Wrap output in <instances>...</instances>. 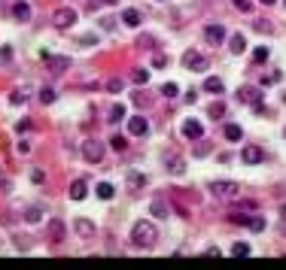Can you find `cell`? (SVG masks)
Segmentation results:
<instances>
[{"label": "cell", "instance_id": "47", "mask_svg": "<svg viewBox=\"0 0 286 270\" xmlns=\"http://www.w3.org/2000/svg\"><path fill=\"white\" fill-rule=\"evenodd\" d=\"M104 3H119V0H104Z\"/></svg>", "mask_w": 286, "mask_h": 270}, {"label": "cell", "instance_id": "3", "mask_svg": "<svg viewBox=\"0 0 286 270\" xmlns=\"http://www.w3.org/2000/svg\"><path fill=\"white\" fill-rule=\"evenodd\" d=\"M237 100L247 104V106H253L256 112H262V88H256V85H241V88H237Z\"/></svg>", "mask_w": 286, "mask_h": 270}, {"label": "cell", "instance_id": "31", "mask_svg": "<svg viewBox=\"0 0 286 270\" xmlns=\"http://www.w3.org/2000/svg\"><path fill=\"white\" fill-rule=\"evenodd\" d=\"M232 255H237V258L250 255V243H235V246H232Z\"/></svg>", "mask_w": 286, "mask_h": 270}, {"label": "cell", "instance_id": "2", "mask_svg": "<svg viewBox=\"0 0 286 270\" xmlns=\"http://www.w3.org/2000/svg\"><path fill=\"white\" fill-rule=\"evenodd\" d=\"M207 191L213 197H219V200H232V197L241 195V185L237 182H225V179H213V182L207 185Z\"/></svg>", "mask_w": 286, "mask_h": 270}, {"label": "cell", "instance_id": "1", "mask_svg": "<svg viewBox=\"0 0 286 270\" xmlns=\"http://www.w3.org/2000/svg\"><path fill=\"white\" fill-rule=\"evenodd\" d=\"M158 240V231H155V225L152 222H137L134 228H131V243L137 246V249H150V246H155Z\"/></svg>", "mask_w": 286, "mask_h": 270}, {"label": "cell", "instance_id": "18", "mask_svg": "<svg viewBox=\"0 0 286 270\" xmlns=\"http://www.w3.org/2000/svg\"><path fill=\"white\" fill-rule=\"evenodd\" d=\"M150 212H152L155 219H168V216H170V207L165 204V200H152V204H150Z\"/></svg>", "mask_w": 286, "mask_h": 270}, {"label": "cell", "instance_id": "39", "mask_svg": "<svg viewBox=\"0 0 286 270\" xmlns=\"http://www.w3.org/2000/svg\"><path fill=\"white\" fill-rule=\"evenodd\" d=\"M31 128V119H21V121H16V134H25Z\"/></svg>", "mask_w": 286, "mask_h": 270}, {"label": "cell", "instance_id": "43", "mask_svg": "<svg viewBox=\"0 0 286 270\" xmlns=\"http://www.w3.org/2000/svg\"><path fill=\"white\" fill-rule=\"evenodd\" d=\"M152 64H155V67H165V64H168V58H165V55H155Z\"/></svg>", "mask_w": 286, "mask_h": 270}, {"label": "cell", "instance_id": "11", "mask_svg": "<svg viewBox=\"0 0 286 270\" xmlns=\"http://www.w3.org/2000/svg\"><path fill=\"white\" fill-rule=\"evenodd\" d=\"M241 158L247 161V164H259L262 158H265V152L259 149V146H244V152H241Z\"/></svg>", "mask_w": 286, "mask_h": 270}, {"label": "cell", "instance_id": "7", "mask_svg": "<svg viewBox=\"0 0 286 270\" xmlns=\"http://www.w3.org/2000/svg\"><path fill=\"white\" fill-rule=\"evenodd\" d=\"M46 234H49V243H64V237H67L64 219H49V228H46Z\"/></svg>", "mask_w": 286, "mask_h": 270}, {"label": "cell", "instance_id": "30", "mask_svg": "<svg viewBox=\"0 0 286 270\" xmlns=\"http://www.w3.org/2000/svg\"><path fill=\"white\" fill-rule=\"evenodd\" d=\"M237 13H253V0H232Z\"/></svg>", "mask_w": 286, "mask_h": 270}, {"label": "cell", "instance_id": "9", "mask_svg": "<svg viewBox=\"0 0 286 270\" xmlns=\"http://www.w3.org/2000/svg\"><path fill=\"white\" fill-rule=\"evenodd\" d=\"M146 131H150V121H146L143 116H131L128 119V134L131 137H143Z\"/></svg>", "mask_w": 286, "mask_h": 270}, {"label": "cell", "instance_id": "42", "mask_svg": "<svg viewBox=\"0 0 286 270\" xmlns=\"http://www.w3.org/2000/svg\"><path fill=\"white\" fill-rule=\"evenodd\" d=\"M18 152H21V155H28V152H31V143H28V140H21V143H18Z\"/></svg>", "mask_w": 286, "mask_h": 270}, {"label": "cell", "instance_id": "16", "mask_svg": "<svg viewBox=\"0 0 286 270\" xmlns=\"http://www.w3.org/2000/svg\"><path fill=\"white\" fill-rule=\"evenodd\" d=\"M204 91H210V94H222V91H225V85H222L219 76H207V79H204Z\"/></svg>", "mask_w": 286, "mask_h": 270}, {"label": "cell", "instance_id": "33", "mask_svg": "<svg viewBox=\"0 0 286 270\" xmlns=\"http://www.w3.org/2000/svg\"><path fill=\"white\" fill-rule=\"evenodd\" d=\"M210 116H213V119H222V116H225V104H219V100L210 104Z\"/></svg>", "mask_w": 286, "mask_h": 270}, {"label": "cell", "instance_id": "20", "mask_svg": "<svg viewBox=\"0 0 286 270\" xmlns=\"http://www.w3.org/2000/svg\"><path fill=\"white\" fill-rule=\"evenodd\" d=\"M228 46H232L235 55H241L247 49V40H244V33H235V37H228Z\"/></svg>", "mask_w": 286, "mask_h": 270}, {"label": "cell", "instance_id": "37", "mask_svg": "<svg viewBox=\"0 0 286 270\" xmlns=\"http://www.w3.org/2000/svg\"><path fill=\"white\" fill-rule=\"evenodd\" d=\"M137 46H140V49H143V46H146V49H152V46H155V40L150 37V33H143V37L137 40Z\"/></svg>", "mask_w": 286, "mask_h": 270}, {"label": "cell", "instance_id": "15", "mask_svg": "<svg viewBox=\"0 0 286 270\" xmlns=\"http://www.w3.org/2000/svg\"><path fill=\"white\" fill-rule=\"evenodd\" d=\"M146 182H150V179H146L140 170H131V173H128V191H140Z\"/></svg>", "mask_w": 286, "mask_h": 270}, {"label": "cell", "instance_id": "24", "mask_svg": "<svg viewBox=\"0 0 286 270\" xmlns=\"http://www.w3.org/2000/svg\"><path fill=\"white\" fill-rule=\"evenodd\" d=\"M25 100H28V88H16V91L13 94H9V104H25Z\"/></svg>", "mask_w": 286, "mask_h": 270}, {"label": "cell", "instance_id": "27", "mask_svg": "<svg viewBox=\"0 0 286 270\" xmlns=\"http://www.w3.org/2000/svg\"><path fill=\"white\" fill-rule=\"evenodd\" d=\"M125 119V106L122 104H113L110 106V121H122Z\"/></svg>", "mask_w": 286, "mask_h": 270}, {"label": "cell", "instance_id": "8", "mask_svg": "<svg viewBox=\"0 0 286 270\" xmlns=\"http://www.w3.org/2000/svg\"><path fill=\"white\" fill-rule=\"evenodd\" d=\"M180 131H183V137H186V140H201V137H204V128H201V121H195V119H186Z\"/></svg>", "mask_w": 286, "mask_h": 270}, {"label": "cell", "instance_id": "25", "mask_svg": "<svg viewBox=\"0 0 286 270\" xmlns=\"http://www.w3.org/2000/svg\"><path fill=\"white\" fill-rule=\"evenodd\" d=\"M110 146H113V149H116V152H125V149H128V140H125L122 134H113V140H110Z\"/></svg>", "mask_w": 286, "mask_h": 270}, {"label": "cell", "instance_id": "23", "mask_svg": "<svg viewBox=\"0 0 286 270\" xmlns=\"http://www.w3.org/2000/svg\"><path fill=\"white\" fill-rule=\"evenodd\" d=\"M113 195H116V188H113L110 182H101V185H98V197H101V200H110Z\"/></svg>", "mask_w": 286, "mask_h": 270}, {"label": "cell", "instance_id": "40", "mask_svg": "<svg viewBox=\"0 0 286 270\" xmlns=\"http://www.w3.org/2000/svg\"><path fill=\"white\" fill-rule=\"evenodd\" d=\"M0 58H3V64H9V61H13V49L3 46V49H0Z\"/></svg>", "mask_w": 286, "mask_h": 270}, {"label": "cell", "instance_id": "17", "mask_svg": "<svg viewBox=\"0 0 286 270\" xmlns=\"http://www.w3.org/2000/svg\"><path fill=\"white\" fill-rule=\"evenodd\" d=\"M165 167H168L170 173H183V170H186V161H183L180 155H168V158H165Z\"/></svg>", "mask_w": 286, "mask_h": 270}, {"label": "cell", "instance_id": "14", "mask_svg": "<svg viewBox=\"0 0 286 270\" xmlns=\"http://www.w3.org/2000/svg\"><path fill=\"white\" fill-rule=\"evenodd\" d=\"M204 37H207V43H222L225 40V28L222 25H207L204 28Z\"/></svg>", "mask_w": 286, "mask_h": 270}, {"label": "cell", "instance_id": "26", "mask_svg": "<svg viewBox=\"0 0 286 270\" xmlns=\"http://www.w3.org/2000/svg\"><path fill=\"white\" fill-rule=\"evenodd\" d=\"M225 140L237 143V140H241V128H237V125H225Z\"/></svg>", "mask_w": 286, "mask_h": 270}, {"label": "cell", "instance_id": "36", "mask_svg": "<svg viewBox=\"0 0 286 270\" xmlns=\"http://www.w3.org/2000/svg\"><path fill=\"white\" fill-rule=\"evenodd\" d=\"M40 100H43V104H55V91H52V88H43V91H40Z\"/></svg>", "mask_w": 286, "mask_h": 270}, {"label": "cell", "instance_id": "22", "mask_svg": "<svg viewBox=\"0 0 286 270\" xmlns=\"http://www.w3.org/2000/svg\"><path fill=\"white\" fill-rule=\"evenodd\" d=\"M247 228L253 231V234H262V231H265V219H262V216H250V222H247Z\"/></svg>", "mask_w": 286, "mask_h": 270}, {"label": "cell", "instance_id": "34", "mask_svg": "<svg viewBox=\"0 0 286 270\" xmlns=\"http://www.w3.org/2000/svg\"><path fill=\"white\" fill-rule=\"evenodd\" d=\"M122 88H125V82H122V79H110V82H107V91H110V94H119Z\"/></svg>", "mask_w": 286, "mask_h": 270}, {"label": "cell", "instance_id": "46", "mask_svg": "<svg viewBox=\"0 0 286 270\" xmlns=\"http://www.w3.org/2000/svg\"><path fill=\"white\" fill-rule=\"evenodd\" d=\"M259 3H265V6H271V3H277V0H259Z\"/></svg>", "mask_w": 286, "mask_h": 270}, {"label": "cell", "instance_id": "35", "mask_svg": "<svg viewBox=\"0 0 286 270\" xmlns=\"http://www.w3.org/2000/svg\"><path fill=\"white\" fill-rule=\"evenodd\" d=\"M228 222H235V225H244V228H247L250 216H244V212H232V216H228Z\"/></svg>", "mask_w": 286, "mask_h": 270}, {"label": "cell", "instance_id": "29", "mask_svg": "<svg viewBox=\"0 0 286 270\" xmlns=\"http://www.w3.org/2000/svg\"><path fill=\"white\" fill-rule=\"evenodd\" d=\"M25 219H28V222H40V219H43V210H40V207H28V210H25Z\"/></svg>", "mask_w": 286, "mask_h": 270}, {"label": "cell", "instance_id": "32", "mask_svg": "<svg viewBox=\"0 0 286 270\" xmlns=\"http://www.w3.org/2000/svg\"><path fill=\"white\" fill-rule=\"evenodd\" d=\"M131 79H134L137 85H146V82H150V70H134Z\"/></svg>", "mask_w": 286, "mask_h": 270}, {"label": "cell", "instance_id": "41", "mask_svg": "<svg viewBox=\"0 0 286 270\" xmlns=\"http://www.w3.org/2000/svg\"><path fill=\"white\" fill-rule=\"evenodd\" d=\"M31 179H34L37 185H43V182H46V173H43V170H34V173H31Z\"/></svg>", "mask_w": 286, "mask_h": 270}, {"label": "cell", "instance_id": "21", "mask_svg": "<svg viewBox=\"0 0 286 270\" xmlns=\"http://www.w3.org/2000/svg\"><path fill=\"white\" fill-rule=\"evenodd\" d=\"M122 21H125L128 28H137V25H140V13H137V9H125V13H122Z\"/></svg>", "mask_w": 286, "mask_h": 270}, {"label": "cell", "instance_id": "12", "mask_svg": "<svg viewBox=\"0 0 286 270\" xmlns=\"http://www.w3.org/2000/svg\"><path fill=\"white\" fill-rule=\"evenodd\" d=\"M13 15H16V21H31V6H28V0H16V6H13Z\"/></svg>", "mask_w": 286, "mask_h": 270}, {"label": "cell", "instance_id": "6", "mask_svg": "<svg viewBox=\"0 0 286 270\" xmlns=\"http://www.w3.org/2000/svg\"><path fill=\"white\" fill-rule=\"evenodd\" d=\"M183 67H189V70H195V73H204L210 67V61L204 58V55H198V52H186L183 55Z\"/></svg>", "mask_w": 286, "mask_h": 270}, {"label": "cell", "instance_id": "19", "mask_svg": "<svg viewBox=\"0 0 286 270\" xmlns=\"http://www.w3.org/2000/svg\"><path fill=\"white\" fill-rule=\"evenodd\" d=\"M85 191H88L85 179H76V182L70 185V197H73V200H83V197H85Z\"/></svg>", "mask_w": 286, "mask_h": 270}, {"label": "cell", "instance_id": "4", "mask_svg": "<svg viewBox=\"0 0 286 270\" xmlns=\"http://www.w3.org/2000/svg\"><path fill=\"white\" fill-rule=\"evenodd\" d=\"M76 9H70V6H61V9H55V15H52V25L58 28V30H67V28H73L76 25Z\"/></svg>", "mask_w": 286, "mask_h": 270}, {"label": "cell", "instance_id": "5", "mask_svg": "<svg viewBox=\"0 0 286 270\" xmlns=\"http://www.w3.org/2000/svg\"><path fill=\"white\" fill-rule=\"evenodd\" d=\"M83 158L88 164H101V161H104V143H101V140H85L83 143Z\"/></svg>", "mask_w": 286, "mask_h": 270}, {"label": "cell", "instance_id": "44", "mask_svg": "<svg viewBox=\"0 0 286 270\" xmlns=\"http://www.w3.org/2000/svg\"><path fill=\"white\" fill-rule=\"evenodd\" d=\"M134 104H137V106H146V104H150V100H146L143 94H134Z\"/></svg>", "mask_w": 286, "mask_h": 270}, {"label": "cell", "instance_id": "13", "mask_svg": "<svg viewBox=\"0 0 286 270\" xmlns=\"http://www.w3.org/2000/svg\"><path fill=\"white\" fill-rule=\"evenodd\" d=\"M73 228H76V234H79V237H85V240H91V237H95V225H91L88 219H76V222H73Z\"/></svg>", "mask_w": 286, "mask_h": 270}, {"label": "cell", "instance_id": "28", "mask_svg": "<svg viewBox=\"0 0 286 270\" xmlns=\"http://www.w3.org/2000/svg\"><path fill=\"white\" fill-rule=\"evenodd\" d=\"M162 94H165V97H177V94H180V85H177V82H165V85H162Z\"/></svg>", "mask_w": 286, "mask_h": 270}, {"label": "cell", "instance_id": "10", "mask_svg": "<svg viewBox=\"0 0 286 270\" xmlns=\"http://www.w3.org/2000/svg\"><path fill=\"white\" fill-rule=\"evenodd\" d=\"M46 64H49V70L52 73H64V70H70V58H58V55H46V58H43Z\"/></svg>", "mask_w": 286, "mask_h": 270}, {"label": "cell", "instance_id": "48", "mask_svg": "<svg viewBox=\"0 0 286 270\" xmlns=\"http://www.w3.org/2000/svg\"><path fill=\"white\" fill-rule=\"evenodd\" d=\"M280 231H283V234H286V222H283V228H280Z\"/></svg>", "mask_w": 286, "mask_h": 270}, {"label": "cell", "instance_id": "45", "mask_svg": "<svg viewBox=\"0 0 286 270\" xmlns=\"http://www.w3.org/2000/svg\"><path fill=\"white\" fill-rule=\"evenodd\" d=\"M265 82H268V85H277V82H280V73H271Z\"/></svg>", "mask_w": 286, "mask_h": 270}, {"label": "cell", "instance_id": "38", "mask_svg": "<svg viewBox=\"0 0 286 270\" xmlns=\"http://www.w3.org/2000/svg\"><path fill=\"white\" fill-rule=\"evenodd\" d=\"M265 58H268V49H265V46H259V49L253 52V61H265Z\"/></svg>", "mask_w": 286, "mask_h": 270}]
</instances>
